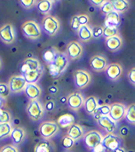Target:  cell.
<instances>
[{
  "label": "cell",
  "instance_id": "1",
  "mask_svg": "<svg viewBox=\"0 0 135 152\" xmlns=\"http://www.w3.org/2000/svg\"><path fill=\"white\" fill-rule=\"evenodd\" d=\"M69 65V59L65 52L59 51L53 62L48 64L49 73L52 77H58L67 69Z\"/></svg>",
  "mask_w": 135,
  "mask_h": 152
},
{
  "label": "cell",
  "instance_id": "2",
  "mask_svg": "<svg viewBox=\"0 0 135 152\" xmlns=\"http://www.w3.org/2000/svg\"><path fill=\"white\" fill-rule=\"evenodd\" d=\"M21 29L23 35L31 40H37L42 35L40 24L33 20H29L22 23Z\"/></svg>",
  "mask_w": 135,
  "mask_h": 152
},
{
  "label": "cell",
  "instance_id": "3",
  "mask_svg": "<svg viewBox=\"0 0 135 152\" xmlns=\"http://www.w3.org/2000/svg\"><path fill=\"white\" fill-rule=\"evenodd\" d=\"M42 30L49 36H54L60 30V21L56 17L48 15L43 18L41 23Z\"/></svg>",
  "mask_w": 135,
  "mask_h": 152
},
{
  "label": "cell",
  "instance_id": "4",
  "mask_svg": "<svg viewBox=\"0 0 135 152\" xmlns=\"http://www.w3.org/2000/svg\"><path fill=\"white\" fill-rule=\"evenodd\" d=\"M28 117L34 121H40L45 113V108L39 100H31L27 104L26 109Z\"/></svg>",
  "mask_w": 135,
  "mask_h": 152
},
{
  "label": "cell",
  "instance_id": "5",
  "mask_svg": "<svg viewBox=\"0 0 135 152\" xmlns=\"http://www.w3.org/2000/svg\"><path fill=\"white\" fill-rule=\"evenodd\" d=\"M39 131L42 138L49 140L58 132L59 126L55 121H44L40 125Z\"/></svg>",
  "mask_w": 135,
  "mask_h": 152
},
{
  "label": "cell",
  "instance_id": "6",
  "mask_svg": "<svg viewBox=\"0 0 135 152\" xmlns=\"http://www.w3.org/2000/svg\"><path fill=\"white\" fill-rule=\"evenodd\" d=\"M74 82L78 89H83L91 82V75L86 70H75L74 72Z\"/></svg>",
  "mask_w": 135,
  "mask_h": 152
},
{
  "label": "cell",
  "instance_id": "7",
  "mask_svg": "<svg viewBox=\"0 0 135 152\" xmlns=\"http://www.w3.org/2000/svg\"><path fill=\"white\" fill-rule=\"evenodd\" d=\"M83 138H84V143L87 145V147L90 150H92L97 145L102 144V140L103 137L100 132L92 130L87 132Z\"/></svg>",
  "mask_w": 135,
  "mask_h": 152
},
{
  "label": "cell",
  "instance_id": "8",
  "mask_svg": "<svg viewBox=\"0 0 135 152\" xmlns=\"http://www.w3.org/2000/svg\"><path fill=\"white\" fill-rule=\"evenodd\" d=\"M102 145L106 149L107 151L114 152L115 150L121 147L122 145V140L118 136L113 133H108L105 135L103 140H102Z\"/></svg>",
  "mask_w": 135,
  "mask_h": 152
},
{
  "label": "cell",
  "instance_id": "9",
  "mask_svg": "<svg viewBox=\"0 0 135 152\" xmlns=\"http://www.w3.org/2000/svg\"><path fill=\"white\" fill-rule=\"evenodd\" d=\"M0 39L7 45L15 41V32L12 24L6 23L0 28Z\"/></svg>",
  "mask_w": 135,
  "mask_h": 152
},
{
  "label": "cell",
  "instance_id": "10",
  "mask_svg": "<svg viewBox=\"0 0 135 152\" xmlns=\"http://www.w3.org/2000/svg\"><path fill=\"white\" fill-rule=\"evenodd\" d=\"M43 69V66L41 65L40 62L34 57H29L25 59L22 63L21 64V75H25L31 71H36V70H41Z\"/></svg>",
  "mask_w": 135,
  "mask_h": 152
},
{
  "label": "cell",
  "instance_id": "11",
  "mask_svg": "<svg viewBox=\"0 0 135 152\" xmlns=\"http://www.w3.org/2000/svg\"><path fill=\"white\" fill-rule=\"evenodd\" d=\"M27 82L25 79L23 78L22 75H13L11 76L9 80L8 86L10 87V90L13 93H19L21 91H23L26 86Z\"/></svg>",
  "mask_w": 135,
  "mask_h": 152
},
{
  "label": "cell",
  "instance_id": "12",
  "mask_svg": "<svg viewBox=\"0 0 135 152\" xmlns=\"http://www.w3.org/2000/svg\"><path fill=\"white\" fill-rule=\"evenodd\" d=\"M66 55L70 60H77L83 54V47L81 43L77 41H71L68 44L66 48Z\"/></svg>",
  "mask_w": 135,
  "mask_h": 152
},
{
  "label": "cell",
  "instance_id": "13",
  "mask_svg": "<svg viewBox=\"0 0 135 152\" xmlns=\"http://www.w3.org/2000/svg\"><path fill=\"white\" fill-rule=\"evenodd\" d=\"M84 103H85V98L83 95L78 91L69 94L67 97L68 106L69 107V109L74 111L79 110L81 107L84 106Z\"/></svg>",
  "mask_w": 135,
  "mask_h": 152
},
{
  "label": "cell",
  "instance_id": "14",
  "mask_svg": "<svg viewBox=\"0 0 135 152\" xmlns=\"http://www.w3.org/2000/svg\"><path fill=\"white\" fill-rule=\"evenodd\" d=\"M127 107L124 104L120 103H115L110 105V112L109 116L115 122H118L125 118Z\"/></svg>",
  "mask_w": 135,
  "mask_h": 152
},
{
  "label": "cell",
  "instance_id": "15",
  "mask_svg": "<svg viewBox=\"0 0 135 152\" xmlns=\"http://www.w3.org/2000/svg\"><path fill=\"white\" fill-rule=\"evenodd\" d=\"M90 66L96 72H102L105 70L108 66L107 59L100 55L93 56L90 60Z\"/></svg>",
  "mask_w": 135,
  "mask_h": 152
},
{
  "label": "cell",
  "instance_id": "16",
  "mask_svg": "<svg viewBox=\"0 0 135 152\" xmlns=\"http://www.w3.org/2000/svg\"><path fill=\"white\" fill-rule=\"evenodd\" d=\"M98 124L104 129L108 133H114L117 129V122L113 121L109 115L107 116H100L97 120Z\"/></svg>",
  "mask_w": 135,
  "mask_h": 152
},
{
  "label": "cell",
  "instance_id": "17",
  "mask_svg": "<svg viewBox=\"0 0 135 152\" xmlns=\"http://www.w3.org/2000/svg\"><path fill=\"white\" fill-rule=\"evenodd\" d=\"M24 93L26 97L31 101V100H39V98L41 97V90L40 86L38 84H27Z\"/></svg>",
  "mask_w": 135,
  "mask_h": 152
},
{
  "label": "cell",
  "instance_id": "18",
  "mask_svg": "<svg viewBox=\"0 0 135 152\" xmlns=\"http://www.w3.org/2000/svg\"><path fill=\"white\" fill-rule=\"evenodd\" d=\"M106 75L109 80H118L122 74V66L118 63H111L107 66L105 69Z\"/></svg>",
  "mask_w": 135,
  "mask_h": 152
},
{
  "label": "cell",
  "instance_id": "19",
  "mask_svg": "<svg viewBox=\"0 0 135 152\" xmlns=\"http://www.w3.org/2000/svg\"><path fill=\"white\" fill-rule=\"evenodd\" d=\"M10 138L13 142V145L17 146L21 145L25 141L27 138V132L22 127H13V130L10 134Z\"/></svg>",
  "mask_w": 135,
  "mask_h": 152
},
{
  "label": "cell",
  "instance_id": "20",
  "mask_svg": "<svg viewBox=\"0 0 135 152\" xmlns=\"http://www.w3.org/2000/svg\"><path fill=\"white\" fill-rule=\"evenodd\" d=\"M67 135L72 139H74V141H77V140H79V139H81L84 137L85 132H84V129L81 125L74 123L68 128L67 132Z\"/></svg>",
  "mask_w": 135,
  "mask_h": 152
},
{
  "label": "cell",
  "instance_id": "21",
  "mask_svg": "<svg viewBox=\"0 0 135 152\" xmlns=\"http://www.w3.org/2000/svg\"><path fill=\"white\" fill-rule=\"evenodd\" d=\"M83 107L88 115H94L98 107V99L94 96L88 97L87 98L85 99V103H84Z\"/></svg>",
  "mask_w": 135,
  "mask_h": 152
},
{
  "label": "cell",
  "instance_id": "22",
  "mask_svg": "<svg viewBox=\"0 0 135 152\" xmlns=\"http://www.w3.org/2000/svg\"><path fill=\"white\" fill-rule=\"evenodd\" d=\"M75 118L71 114H64L59 116L56 120V124L62 128H69L73 124H74Z\"/></svg>",
  "mask_w": 135,
  "mask_h": 152
},
{
  "label": "cell",
  "instance_id": "23",
  "mask_svg": "<svg viewBox=\"0 0 135 152\" xmlns=\"http://www.w3.org/2000/svg\"><path fill=\"white\" fill-rule=\"evenodd\" d=\"M120 14L112 11L107 15H105V21H104V27H113V28H118L120 25Z\"/></svg>",
  "mask_w": 135,
  "mask_h": 152
},
{
  "label": "cell",
  "instance_id": "24",
  "mask_svg": "<svg viewBox=\"0 0 135 152\" xmlns=\"http://www.w3.org/2000/svg\"><path fill=\"white\" fill-rule=\"evenodd\" d=\"M53 4H54V1H52V0L38 1L37 4H36V8H37V10L40 12L41 14L47 15L52 10Z\"/></svg>",
  "mask_w": 135,
  "mask_h": 152
},
{
  "label": "cell",
  "instance_id": "25",
  "mask_svg": "<svg viewBox=\"0 0 135 152\" xmlns=\"http://www.w3.org/2000/svg\"><path fill=\"white\" fill-rule=\"evenodd\" d=\"M105 45H106V47L109 50H110L111 51H115L122 47V40L121 37H119L117 35V36H114V37L106 39Z\"/></svg>",
  "mask_w": 135,
  "mask_h": 152
},
{
  "label": "cell",
  "instance_id": "26",
  "mask_svg": "<svg viewBox=\"0 0 135 152\" xmlns=\"http://www.w3.org/2000/svg\"><path fill=\"white\" fill-rule=\"evenodd\" d=\"M43 72H44V69L31 71V72L27 73L25 75H22V76L25 79V80L27 84H36L43 75Z\"/></svg>",
  "mask_w": 135,
  "mask_h": 152
},
{
  "label": "cell",
  "instance_id": "27",
  "mask_svg": "<svg viewBox=\"0 0 135 152\" xmlns=\"http://www.w3.org/2000/svg\"><path fill=\"white\" fill-rule=\"evenodd\" d=\"M78 36L79 39L81 41L87 42L91 40L92 39V28L89 27V25L86 26H81L80 29L78 30Z\"/></svg>",
  "mask_w": 135,
  "mask_h": 152
},
{
  "label": "cell",
  "instance_id": "28",
  "mask_svg": "<svg viewBox=\"0 0 135 152\" xmlns=\"http://www.w3.org/2000/svg\"><path fill=\"white\" fill-rule=\"evenodd\" d=\"M53 145L51 141L44 139L34 146V152H52Z\"/></svg>",
  "mask_w": 135,
  "mask_h": 152
},
{
  "label": "cell",
  "instance_id": "29",
  "mask_svg": "<svg viewBox=\"0 0 135 152\" xmlns=\"http://www.w3.org/2000/svg\"><path fill=\"white\" fill-rule=\"evenodd\" d=\"M58 52H59V50L56 48H55V47L49 48L43 54V59H44V61L46 62L47 65L50 64V63H51L55 60V58H56V55L58 54Z\"/></svg>",
  "mask_w": 135,
  "mask_h": 152
},
{
  "label": "cell",
  "instance_id": "30",
  "mask_svg": "<svg viewBox=\"0 0 135 152\" xmlns=\"http://www.w3.org/2000/svg\"><path fill=\"white\" fill-rule=\"evenodd\" d=\"M112 4L114 8V11L119 14L124 11H127V10L129 7V2L126 0H114L112 1Z\"/></svg>",
  "mask_w": 135,
  "mask_h": 152
},
{
  "label": "cell",
  "instance_id": "31",
  "mask_svg": "<svg viewBox=\"0 0 135 152\" xmlns=\"http://www.w3.org/2000/svg\"><path fill=\"white\" fill-rule=\"evenodd\" d=\"M13 126L11 123H0V139L10 137Z\"/></svg>",
  "mask_w": 135,
  "mask_h": 152
},
{
  "label": "cell",
  "instance_id": "32",
  "mask_svg": "<svg viewBox=\"0 0 135 152\" xmlns=\"http://www.w3.org/2000/svg\"><path fill=\"white\" fill-rule=\"evenodd\" d=\"M125 118L130 124L135 125V104H130L127 107Z\"/></svg>",
  "mask_w": 135,
  "mask_h": 152
},
{
  "label": "cell",
  "instance_id": "33",
  "mask_svg": "<svg viewBox=\"0 0 135 152\" xmlns=\"http://www.w3.org/2000/svg\"><path fill=\"white\" fill-rule=\"evenodd\" d=\"M110 112V106L109 105H101L98 106L97 110L93 115L96 118V120H98L100 116H107L109 115Z\"/></svg>",
  "mask_w": 135,
  "mask_h": 152
},
{
  "label": "cell",
  "instance_id": "34",
  "mask_svg": "<svg viewBox=\"0 0 135 152\" xmlns=\"http://www.w3.org/2000/svg\"><path fill=\"white\" fill-rule=\"evenodd\" d=\"M117 34H118V28H113V27H104L103 28V36H104L105 39L117 36Z\"/></svg>",
  "mask_w": 135,
  "mask_h": 152
},
{
  "label": "cell",
  "instance_id": "35",
  "mask_svg": "<svg viewBox=\"0 0 135 152\" xmlns=\"http://www.w3.org/2000/svg\"><path fill=\"white\" fill-rule=\"evenodd\" d=\"M61 143L62 146L64 149L69 150V149H71V148L74 146L75 141H74V139H72L70 137H68V135H65V136H63V137L62 138Z\"/></svg>",
  "mask_w": 135,
  "mask_h": 152
},
{
  "label": "cell",
  "instance_id": "36",
  "mask_svg": "<svg viewBox=\"0 0 135 152\" xmlns=\"http://www.w3.org/2000/svg\"><path fill=\"white\" fill-rule=\"evenodd\" d=\"M100 9H101L102 13L103 15H105L111 13L112 11H114L112 1H105L104 4L100 7Z\"/></svg>",
  "mask_w": 135,
  "mask_h": 152
},
{
  "label": "cell",
  "instance_id": "37",
  "mask_svg": "<svg viewBox=\"0 0 135 152\" xmlns=\"http://www.w3.org/2000/svg\"><path fill=\"white\" fill-rule=\"evenodd\" d=\"M11 115L10 112L4 110H0V123H10Z\"/></svg>",
  "mask_w": 135,
  "mask_h": 152
},
{
  "label": "cell",
  "instance_id": "38",
  "mask_svg": "<svg viewBox=\"0 0 135 152\" xmlns=\"http://www.w3.org/2000/svg\"><path fill=\"white\" fill-rule=\"evenodd\" d=\"M10 87L6 83H0V97L3 98L7 99V97L10 94Z\"/></svg>",
  "mask_w": 135,
  "mask_h": 152
},
{
  "label": "cell",
  "instance_id": "39",
  "mask_svg": "<svg viewBox=\"0 0 135 152\" xmlns=\"http://www.w3.org/2000/svg\"><path fill=\"white\" fill-rule=\"evenodd\" d=\"M92 38L98 39L103 34V28L102 26H95L92 28Z\"/></svg>",
  "mask_w": 135,
  "mask_h": 152
},
{
  "label": "cell",
  "instance_id": "40",
  "mask_svg": "<svg viewBox=\"0 0 135 152\" xmlns=\"http://www.w3.org/2000/svg\"><path fill=\"white\" fill-rule=\"evenodd\" d=\"M20 4L21 7H23L26 10H29L34 6H36L37 1H35V0H21Z\"/></svg>",
  "mask_w": 135,
  "mask_h": 152
},
{
  "label": "cell",
  "instance_id": "41",
  "mask_svg": "<svg viewBox=\"0 0 135 152\" xmlns=\"http://www.w3.org/2000/svg\"><path fill=\"white\" fill-rule=\"evenodd\" d=\"M0 152H20L17 146L14 145H4L1 149Z\"/></svg>",
  "mask_w": 135,
  "mask_h": 152
},
{
  "label": "cell",
  "instance_id": "42",
  "mask_svg": "<svg viewBox=\"0 0 135 152\" xmlns=\"http://www.w3.org/2000/svg\"><path fill=\"white\" fill-rule=\"evenodd\" d=\"M70 26H71V28L75 31V32H78V30L81 28V25L79 23V20H78V15H74L71 19V21H70Z\"/></svg>",
  "mask_w": 135,
  "mask_h": 152
},
{
  "label": "cell",
  "instance_id": "43",
  "mask_svg": "<svg viewBox=\"0 0 135 152\" xmlns=\"http://www.w3.org/2000/svg\"><path fill=\"white\" fill-rule=\"evenodd\" d=\"M78 20L81 26H86V25H88L90 18L87 15H78Z\"/></svg>",
  "mask_w": 135,
  "mask_h": 152
},
{
  "label": "cell",
  "instance_id": "44",
  "mask_svg": "<svg viewBox=\"0 0 135 152\" xmlns=\"http://www.w3.org/2000/svg\"><path fill=\"white\" fill-rule=\"evenodd\" d=\"M128 78L129 81L131 82V84H133L134 86H135V68L132 69L128 74Z\"/></svg>",
  "mask_w": 135,
  "mask_h": 152
},
{
  "label": "cell",
  "instance_id": "45",
  "mask_svg": "<svg viewBox=\"0 0 135 152\" xmlns=\"http://www.w3.org/2000/svg\"><path fill=\"white\" fill-rule=\"evenodd\" d=\"M44 108H45L48 111H52L55 109V103L52 100H49L45 103V105Z\"/></svg>",
  "mask_w": 135,
  "mask_h": 152
},
{
  "label": "cell",
  "instance_id": "46",
  "mask_svg": "<svg viewBox=\"0 0 135 152\" xmlns=\"http://www.w3.org/2000/svg\"><path fill=\"white\" fill-rule=\"evenodd\" d=\"M91 151L92 152H106V149L103 147V145L100 144V145H97L96 147H94L92 150H91Z\"/></svg>",
  "mask_w": 135,
  "mask_h": 152
},
{
  "label": "cell",
  "instance_id": "47",
  "mask_svg": "<svg viewBox=\"0 0 135 152\" xmlns=\"http://www.w3.org/2000/svg\"><path fill=\"white\" fill-rule=\"evenodd\" d=\"M104 0H92L91 1V3L92 4H93L94 5H96V6H98V7H101L102 5L104 4Z\"/></svg>",
  "mask_w": 135,
  "mask_h": 152
},
{
  "label": "cell",
  "instance_id": "48",
  "mask_svg": "<svg viewBox=\"0 0 135 152\" xmlns=\"http://www.w3.org/2000/svg\"><path fill=\"white\" fill-rule=\"evenodd\" d=\"M7 104V99L0 97V110H2Z\"/></svg>",
  "mask_w": 135,
  "mask_h": 152
},
{
  "label": "cell",
  "instance_id": "49",
  "mask_svg": "<svg viewBox=\"0 0 135 152\" xmlns=\"http://www.w3.org/2000/svg\"><path fill=\"white\" fill-rule=\"evenodd\" d=\"M114 152H125V151H124V149H122V147H120V148H118L117 150H115Z\"/></svg>",
  "mask_w": 135,
  "mask_h": 152
},
{
  "label": "cell",
  "instance_id": "50",
  "mask_svg": "<svg viewBox=\"0 0 135 152\" xmlns=\"http://www.w3.org/2000/svg\"><path fill=\"white\" fill-rule=\"evenodd\" d=\"M2 68V61H1V58H0V69Z\"/></svg>",
  "mask_w": 135,
  "mask_h": 152
}]
</instances>
